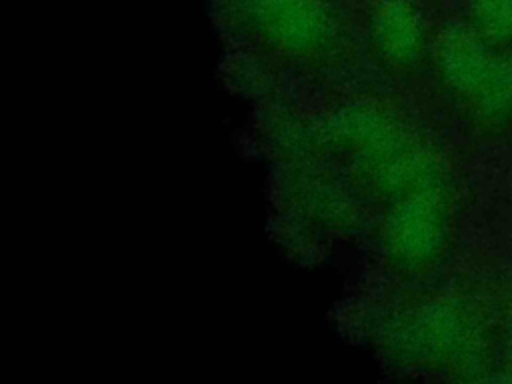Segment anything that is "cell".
Segmentation results:
<instances>
[{
	"label": "cell",
	"mask_w": 512,
	"mask_h": 384,
	"mask_svg": "<svg viewBox=\"0 0 512 384\" xmlns=\"http://www.w3.org/2000/svg\"><path fill=\"white\" fill-rule=\"evenodd\" d=\"M468 22H452L442 28L434 46V60L442 82L462 102L480 86L496 52Z\"/></svg>",
	"instance_id": "obj_1"
},
{
	"label": "cell",
	"mask_w": 512,
	"mask_h": 384,
	"mask_svg": "<svg viewBox=\"0 0 512 384\" xmlns=\"http://www.w3.org/2000/svg\"><path fill=\"white\" fill-rule=\"evenodd\" d=\"M376 36L382 50L402 64L418 58L424 46V20L412 0H382L376 10Z\"/></svg>",
	"instance_id": "obj_2"
},
{
	"label": "cell",
	"mask_w": 512,
	"mask_h": 384,
	"mask_svg": "<svg viewBox=\"0 0 512 384\" xmlns=\"http://www.w3.org/2000/svg\"><path fill=\"white\" fill-rule=\"evenodd\" d=\"M464 104L484 128H506L512 122V52H496L488 74Z\"/></svg>",
	"instance_id": "obj_3"
},
{
	"label": "cell",
	"mask_w": 512,
	"mask_h": 384,
	"mask_svg": "<svg viewBox=\"0 0 512 384\" xmlns=\"http://www.w3.org/2000/svg\"><path fill=\"white\" fill-rule=\"evenodd\" d=\"M466 16L490 46H512V0H468Z\"/></svg>",
	"instance_id": "obj_4"
},
{
	"label": "cell",
	"mask_w": 512,
	"mask_h": 384,
	"mask_svg": "<svg viewBox=\"0 0 512 384\" xmlns=\"http://www.w3.org/2000/svg\"><path fill=\"white\" fill-rule=\"evenodd\" d=\"M508 348H510V362H512V316H510V338H508Z\"/></svg>",
	"instance_id": "obj_5"
}]
</instances>
